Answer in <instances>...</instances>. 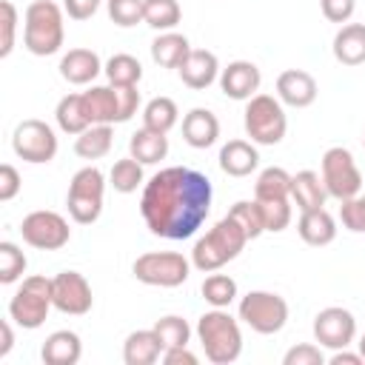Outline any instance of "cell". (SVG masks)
<instances>
[{
    "mask_svg": "<svg viewBox=\"0 0 365 365\" xmlns=\"http://www.w3.org/2000/svg\"><path fill=\"white\" fill-rule=\"evenodd\" d=\"M211 180L185 165L160 168L140 194L143 222L154 237L188 240L211 211Z\"/></svg>",
    "mask_w": 365,
    "mask_h": 365,
    "instance_id": "cell-1",
    "label": "cell"
},
{
    "mask_svg": "<svg viewBox=\"0 0 365 365\" xmlns=\"http://www.w3.org/2000/svg\"><path fill=\"white\" fill-rule=\"evenodd\" d=\"M248 237L245 231L225 214L222 220H217L191 248V265L202 274H211V271H220L225 262L237 259L240 251L245 248Z\"/></svg>",
    "mask_w": 365,
    "mask_h": 365,
    "instance_id": "cell-2",
    "label": "cell"
},
{
    "mask_svg": "<svg viewBox=\"0 0 365 365\" xmlns=\"http://www.w3.org/2000/svg\"><path fill=\"white\" fill-rule=\"evenodd\" d=\"M197 339L205 351V359L214 365H231L242 354L240 317L234 319L225 308H211L197 319Z\"/></svg>",
    "mask_w": 365,
    "mask_h": 365,
    "instance_id": "cell-3",
    "label": "cell"
},
{
    "mask_svg": "<svg viewBox=\"0 0 365 365\" xmlns=\"http://www.w3.org/2000/svg\"><path fill=\"white\" fill-rule=\"evenodd\" d=\"M63 11L54 0H34L23 11V46L34 57L57 54L66 40Z\"/></svg>",
    "mask_w": 365,
    "mask_h": 365,
    "instance_id": "cell-4",
    "label": "cell"
},
{
    "mask_svg": "<svg viewBox=\"0 0 365 365\" xmlns=\"http://www.w3.org/2000/svg\"><path fill=\"white\" fill-rule=\"evenodd\" d=\"M242 125H245V134L251 137V143H257V145L282 143V137L288 131V117H285V108H282L279 97L257 91L251 100H245Z\"/></svg>",
    "mask_w": 365,
    "mask_h": 365,
    "instance_id": "cell-5",
    "label": "cell"
},
{
    "mask_svg": "<svg viewBox=\"0 0 365 365\" xmlns=\"http://www.w3.org/2000/svg\"><path fill=\"white\" fill-rule=\"evenodd\" d=\"M103 194H106V177L97 165H83L80 171H74L66 194L71 220L80 225L97 222L103 214Z\"/></svg>",
    "mask_w": 365,
    "mask_h": 365,
    "instance_id": "cell-6",
    "label": "cell"
},
{
    "mask_svg": "<svg viewBox=\"0 0 365 365\" xmlns=\"http://www.w3.org/2000/svg\"><path fill=\"white\" fill-rule=\"evenodd\" d=\"M51 308H54V302H51V279L40 277V274H31L14 291V297L9 302V317H11L14 325H20L26 331H34V328H40L46 322Z\"/></svg>",
    "mask_w": 365,
    "mask_h": 365,
    "instance_id": "cell-7",
    "label": "cell"
},
{
    "mask_svg": "<svg viewBox=\"0 0 365 365\" xmlns=\"http://www.w3.org/2000/svg\"><path fill=\"white\" fill-rule=\"evenodd\" d=\"M191 259H185L180 251H145L134 259L131 274L143 285L177 288L191 277Z\"/></svg>",
    "mask_w": 365,
    "mask_h": 365,
    "instance_id": "cell-8",
    "label": "cell"
},
{
    "mask_svg": "<svg viewBox=\"0 0 365 365\" xmlns=\"http://www.w3.org/2000/svg\"><path fill=\"white\" fill-rule=\"evenodd\" d=\"M237 317L251 331H257L262 336H271V334H279L285 328L288 302L274 291H248L237 305Z\"/></svg>",
    "mask_w": 365,
    "mask_h": 365,
    "instance_id": "cell-9",
    "label": "cell"
},
{
    "mask_svg": "<svg viewBox=\"0 0 365 365\" xmlns=\"http://www.w3.org/2000/svg\"><path fill=\"white\" fill-rule=\"evenodd\" d=\"M319 177L325 182V191L328 197L334 200H351L362 191V174H359V165L354 160V154L342 145H331L322 160H319Z\"/></svg>",
    "mask_w": 365,
    "mask_h": 365,
    "instance_id": "cell-10",
    "label": "cell"
},
{
    "mask_svg": "<svg viewBox=\"0 0 365 365\" xmlns=\"http://www.w3.org/2000/svg\"><path fill=\"white\" fill-rule=\"evenodd\" d=\"M20 237L26 245H31L37 251H60L63 245H68L71 228H68V220L63 214L40 208V211H31L23 217Z\"/></svg>",
    "mask_w": 365,
    "mask_h": 365,
    "instance_id": "cell-11",
    "label": "cell"
},
{
    "mask_svg": "<svg viewBox=\"0 0 365 365\" xmlns=\"http://www.w3.org/2000/svg\"><path fill=\"white\" fill-rule=\"evenodd\" d=\"M11 148L20 160L43 165L57 157V134L46 120L29 117V120L17 123V128L11 134Z\"/></svg>",
    "mask_w": 365,
    "mask_h": 365,
    "instance_id": "cell-12",
    "label": "cell"
},
{
    "mask_svg": "<svg viewBox=\"0 0 365 365\" xmlns=\"http://www.w3.org/2000/svg\"><path fill=\"white\" fill-rule=\"evenodd\" d=\"M51 302L60 314L83 317L91 311L94 294L88 279L80 271H60L57 277H51Z\"/></svg>",
    "mask_w": 365,
    "mask_h": 365,
    "instance_id": "cell-13",
    "label": "cell"
},
{
    "mask_svg": "<svg viewBox=\"0 0 365 365\" xmlns=\"http://www.w3.org/2000/svg\"><path fill=\"white\" fill-rule=\"evenodd\" d=\"M314 339L322 348L339 351L356 339V317L342 305H328L314 317Z\"/></svg>",
    "mask_w": 365,
    "mask_h": 365,
    "instance_id": "cell-14",
    "label": "cell"
},
{
    "mask_svg": "<svg viewBox=\"0 0 365 365\" xmlns=\"http://www.w3.org/2000/svg\"><path fill=\"white\" fill-rule=\"evenodd\" d=\"M220 91L228 100H251L259 91L262 74L251 60H231L222 71H220Z\"/></svg>",
    "mask_w": 365,
    "mask_h": 365,
    "instance_id": "cell-15",
    "label": "cell"
},
{
    "mask_svg": "<svg viewBox=\"0 0 365 365\" xmlns=\"http://www.w3.org/2000/svg\"><path fill=\"white\" fill-rule=\"evenodd\" d=\"M180 80L188 86V88H194V91H202V88H208L211 83H217L220 80V60H217V54L214 51H208V48H191L188 54H185V60L180 63Z\"/></svg>",
    "mask_w": 365,
    "mask_h": 365,
    "instance_id": "cell-16",
    "label": "cell"
},
{
    "mask_svg": "<svg viewBox=\"0 0 365 365\" xmlns=\"http://www.w3.org/2000/svg\"><path fill=\"white\" fill-rule=\"evenodd\" d=\"M317 94H319L317 80L308 71H302V68H285L277 77V97H279L282 106L308 108L317 100Z\"/></svg>",
    "mask_w": 365,
    "mask_h": 365,
    "instance_id": "cell-17",
    "label": "cell"
},
{
    "mask_svg": "<svg viewBox=\"0 0 365 365\" xmlns=\"http://www.w3.org/2000/svg\"><path fill=\"white\" fill-rule=\"evenodd\" d=\"M103 71L100 54L91 48H68L60 57V77L71 86H88Z\"/></svg>",
    "mask_w": 365,
    "mask_h": 365,
    "instance_id": "cell-18",
    "label": "cell"
},
{
    "mask_svg": "<svg viewBox=\"0 0 365 365\" xmlns=\"http://www.w3.org/2000/svg\"><path fill=\"white\" fill-rule=\"evenodd\" d=\"M83 94V106L86 114L91 120V125H114L120 123V103H117V88L108 86H88Z\"/></svg>",
    "mask_w": 365,
    "mask_h": 365,
    "instance_id": "cell-19",
    "label": "cell"
},
{
    "mask_svg": "<svg viewBox=\"0 0 365 365\" xmlns=\"http://www.w3.org/2000/svg\"><path fill=\"white\" fill-rule=\"evenodd\" d=\"M297 234L302 237V242L314 245V248H322V245H331L336 240V220L322 208H308V211H299V220H297Z\"/></svg>",
    "mask_w": 365,
    "mask_h": 365,
    "instance_id": "cell-20",
    "label": "cell"
},
{
    "mask_svg": "<svg viewBox=\"0 0 365 365\" xmlns=\"http://www.w3.org/2000/svg\"><path fill=\"white\" fill-rule=\"evenodd\" d=\"M220 168L228 177H248L257 171L259 165V154H257V143L248 140H228L220 148Z\"/></svg>",
    "mask_w": 365,
    "mask_h": 365,
    "instance_id": "cell-21",
    "label": "cell"
},
{
    "mask_svg": "<svg viewBox=\"0 0 365 365\" xmlns=\"http://www.w3.org/2000/svg\"><path fill=\"white\" fill-rule=\"evenodd\" d=\"M40 356L46 365H77L80 356H83V342L74 331L68 328H60V331H51L40 348Z\"/></svg>",
    "mask_w": 365,
    "mask_h": 365,
    "instance_id": "cell-22",
    "label": "cell"
},
{
    "mask_svg": "<svg viewBox=\"0 0 365 365\" xmlns=\"http://www.w3.org/2000/svg\"><path fill=\"white\" fill-rule=\"evenodd\" d=\"M220 137V120L208 108H191L182 117V140L191 148H208Z\"/></svg>",
    "mask_w": 365,
    "mask_h": 365,
    "instance_id": "cell-23",
    "label": "cell"
},
{
    "mask_svg": "<svg viewBox=\"0 0 365 365\" xmlns=\"http://www.w3.org/2000/svg\"><path fill=\"white\" fill-rule=\"evenodd\" d=\"M163 342L154 334V328H143V331H131L123 342V362L125 365H154L163 356Z\"/></svg>",
    "mask_w": 365,
    "mask_h": 365,
    "instance_id": "cell-24",
    "label": "cell"
},
{
    "mask_svg": "<svg viewBox=\"0 0 365 365\" xmlns=\"http://www.w3.org/2000/svg\"><path fill=\"white\" fill-rule=\"evenodd\" d=\"M325 200H328V191H325V182H322V177L317 171L305 168V171L291 174V202L299 211L322 208Z\"/></svg>",
    "mask_w": 365,
    "mask_h": 365,
    "instance_id": "cell-25",
    "label": "cell"
},
{
    "mask_svg": "<svg viewBox=\"0 0 365 365\" xmlns=\"http://www.w3.org/2000/svg\"><path fill=\"white\" fill-rule=\"evenodd\" d=\"M334 57L342 66H362L365 63V23H345L334 34Z\"/></svg>",
    "mask_w": 365,
    "mask_h": 365,
    "instance_id": "cell-26",
    "label": "cell"
},
{
    "mask_svg": "<svg viewBox=\"0 0 365 365\" xmlns=\"http://www.w3.org/2000/svg\"><path fill=\"white\" fill-rule=\"evenodd\" d=\"M188 51H191V43L180 31H160L151 43V60L160 68H180Z\"/></svg>",
    "mask_w": 365,
    "mask_h": 365,
    "instance_id": "cell-27",
    "label": "cell"
},
{
    "mask_svg": "<svg viewBox=\"0 0 365 365\" xmlns=\"http://www.w3.org/2000/svg\"><path fill=\"white\" fill-rule=\"evenodd\" d=\"M128 154L134 160H140L143 165H154V163L165 160V154H168V137L163 131H154V128H145L143 125L140 131L131 134Z\"/></svg>",
    "mask_w": 365,
    "mask_h": 365,
    "instance_id": "cell-28",
    "label": "cell"
},
{
    "mask_svg": "<svg viewBox=\"0 0 365 365\" xmlns=\"http://www.w3.org/2000/svg\"><path fill=\"white\" fill-rule=\"evenodd\" d=\"M54 120H57V128L66 131V134H83L91 120L86 114V106H83V94H66L60 97L57 108H54Z\"/></svg>",
    "mask_w": 365,
    "mask_h": 365,
    "instance_id": "cell-29",
    "label": "cell"
},
{
    "mask_svg": "<svg viewBox=\"0 0 365 365\" xmlns=\"http://www.w3.org/2000/svg\"><path fill=\"white\" fill-rule=\"evenodd\" d=\"M114 145V131L111 125H88L83 134L74 140V154L83 160H100L111 151Z\"/></svg>",
    "mask_w": 365,
    "mask_h": 365,
    "instance_id": "cell-30",
    "label": "cell"
},
{
    "mask_svg": "<svg viewBox=\"0 0 365 365\" xmlns=\"http://www.w3.org/2000/svg\"><path fill=\"white\" fill-rule=\"evenodd\" d=\"M291 197V174L279 165H268L257 174L254 200H285Z\"/></svg>",
    "mask_w": 365,
    "mask_h": 365,
    "instance_id": "cell-31",
    "label": "cell"
},
{
    "mask_svg": "<svg viewBox=\"0 0 365 365\" xmlns=\"http://www.w3.org/2000/svg\"><path fill=\"white\" fill-rule=\"evenodd\" d=\"M180 120V108L171 97H151L145 106H143V125L145 128H154V131H163L168 134Z\"/></svg>",
    "mask_w": 365,
    "mask_h": 365,
    "instance_id": "cell-32",
    "label": "cell"
},
{
    "mask_svg": "<svg viewBox=\"0 0 365 365\" xmlns=\"http://www.w3.org/2000/svg\"><path fill=\"white\" fill-rule=\"evenodd\" d=\"M108 185H111L114 191H120V194H134L137 188L145 185L143 163L134 160L131 154L123 157V160H117V163L111 165V171H108Z\"/></svg>",
    "mask_w": 365,
    "mask_h": 365,
    "instance_id": "cell-33",
    "label": "cell"
},
{
    "mask_svg": "<svg viewBox=\"0 0 365 365\" xmlns=\"http://www.w3.org/2000/svg\"><path fill=\"white\" fill-rule=\"evenodd\" d=\"M103 71H106V77H108L111 86H137V83L143 80V66H140V60H137L134 54H125V51L111 54V57L106 60Z\"/></svg>",
    "mask_w": 365,
    "mask_h": 365,
    "instance_id": "cell-34",
    "label": "cell"
},
{
    "mask_svg": "<svg viewBox=\"0 0 365 365\" xmlns=\"http://www.w3.org/2000/svg\"><path fill=\"white\" fill-rule=\"evenodd\" d=\"M180 17L182 11L177 0H145L143 6V23L151 26L154 31H174Z\"/></svg>",
    "mask_w": 365,
    "mask_h": 365,
    "instance_id": "cell-35",
    "label": "cell"
},
{
    "mask_svg": "<svg viewBox=\"0 0 365 365\" xmlns=\"http://www.w3.org/2000/svg\"><path fill=\"white\" fill-rule=\"evenodd\" d=\"M200 294H202V299H205L211 308H228V305L237 299V282H234V277H228V274H214V271H211V274L202 279Z\"/></svg>",
    "mask_w": 365,
    "mask_h": 365,
    "instance_id": "cell-36",
    "label": "cell"
},
{
    "mask_svg": "<svg viewBox=\"0 0 365 365\" xmlns=\"http://www.w3.org/2000/svg\"><path fill=\"white\" fill-rule=\"evenodd\" d=\"M228 217L245 231L248 240H257L265 234V217H262V208L257 200H240L228 208Z\"/></svg>",
    "mask_w": 365,
    "mask_h": 365,
    "instance_id": "cell-37",
    "label": "cell"
},
{
    "mask_svg": "<svg viewBox=\"0 0 365 365\" xmlns=\"http://www.w3.org/2000/svg\"><path fill=\"white\" fill-rule=\"evenodd\" d=\"M154 334L160 336L163 348H177V345H188L191 339V325L177 317V314H165L154 322Z\"/></svg>",
    "mask_w": 365,
    "mask_h": 365,
    "instance_id": "cell-38",
    "label": "cell"
},
{
    "mask_svg": "<svg viewBox=\"0 0 365 365\" xmlns=\"http://www.w3.org/2000/svg\"><path fill=\"white\" fill-rule=\"evenodd\" d=\"M26 265H29V259H26V254L20 251V245L3 240V242H0V282H3V285L17 282V279L26 274Z\"/></svg>",
    "mask_w": 365,
    "mask_h": 365,
    "instance_id": "cell-39",
    "label": "cell"
},
{
    "mask_svg": "<svg viewBox=\"0 0 365 365\" xmlns=\"http://www.w3.org/2000/svg\"><path fill=\"white\" fill-rule=\"evenodd\" d=\"M257 202H259L262 217H265V231L279 234V231H285L291 225V217H294L291 197H285V200H257Z\"/></svg>",
    "mask_w": 365,
    "mask_h": 365,
    "instance_id": "cell-40",
    "label": "cell"
},
{
    "mask_svg": "<svg viewBox=\"0 0 365 365\" xmlns=\"http://www.w3.org/2000/svg\"><path fill=\"white\" fill-rule=\"evenodd\" d=\"M143 6H145V0H106L111 23L120 29H131V26L143 23Z\"/></svg>",
    "mask_w": 365,
    "mask_h": 365,
    "instance_id": "cell-41",
    "label": "cell"
},
{
    "mask_svg": "<svg viewBox=\"0 0 365 365\" xmlns=\"http://www.w3.org/2000/svg\"><path fill=\"white\" fill-rule=\"evenodd\" d=\"M339 220L348 231L365 234V194H356L351 200H342L339 205Z\"/></svg>",
    "mask_w": 365,
    "mask_h": 365,
    "instance_id": "cell-42",
    "label": "cell"
},
{
    "mask_svg": "<svg viewBox=\"0 0 365 365\" xmlns=\"http://www.w3.org/2000/svg\"><path fill=\"white\" fill-rule=\"evenodd\" d=\"M0 26H3V40H0V57H9L14 48V34H17V9L11 0L0 3Z\"/></svg>",
    "mask_w": 365,
    "mask_h": 365,
    "instance_id": "cell-43",
    "label": "cell"
},
{
    "mask_svg": "<svg viewBox=\"0 0 365 365\" xmlns=\"http://www.w3.org/2000/svg\"><path fill=\"white\" fill-rule=\"evenodd\" d=\"M322 362H325L322 345H314V342H299L288 348L282 356V365H322Z\"/></svg>",
    "mask_w": 365,
    "mask_h": 365,
    "instance_id": "cell-44",
    "label": "cell"
},
{
    "mask_svg": "<svg viewBox=\"0 0 365 365\" xmlns=\"http://www.w3.org/2000/svg\"><path fill=\"white\" fill-rule=\"evenodd\" d=\"M319 9H322V14H325V20L345 26V23H351V17H354L356 0H319Z\"/></svg>",
    "mask_w": 365,
    "mask_h": 365,
    "instance_id": "cell-45",
    "label": "cell"
},
{
    "mask_svg": "<svg viewBox=\"0 0 365 365\" xmlns=\"http://www.w3.org/2000/svg\"><path fill=\"white\" fill-rule=\"evenodd\" d=\"M117 88V103H120V123H128L140 111V91L137 86H114Z\"/></svg>",
    "mask_w": 365,
    "mask_h": 365,
    "instance_id": "cell-46",
    "label": "cell"
},
{
    "mask_svg": "<svg viewBox=\"0 0 365 365\" xmlns=\"http://www.w3.org/2000/svg\"><path fill=\"white\" fill-rule=\"evenodd\" d=\"M20 185H23L20 171H17L11 163H3V165H0V202L14 200V197L20 194Z\"/></svg>",
    "mask_w": 365,
    "mask_h": 365,
    "instance_id": "cell-47",
    "label": "cell"
},
{
    "mask_svg": "<svg viewBox=\"0 0 365 365\" xmlns=\"http://www.w3.org/2000/svg\"><path fill=\"white\" fill-rule=\"evenodd\" d=\"M100 3L103 0H63V9H66V14L71 20H88V17L97 14Z\"/></svg>",
    "mask_w": 365,
    "mask_h": 365,
    "instance_id": "cell-48",
    "label": "cell"
},
{
    "mask_svg": "<svg viewBox=\"0 0 365 365\" xmlns=\"http://www.w3.org/2000/svg\"><path fill=\"white\" fill-rule=\"evenodd\" d=\"M165 365H197V354L188 348V345H177V348H165L163 356H160Z\"/></svg>",
    "mask_w": 365,
    "mask_h": 365,
    "instance_id": "cell-49",
    "label": "cell"
},
{
    "mask_svg": "<svg viewBox=\"0 0 365 365\" xmlns=\"http://www.w3.org/2000/svg\"><path fill=\"white\" fill-rule=\"evenodd\" d=\"M328 362H331V365H365L362 354H359V351L354 354V351H348V348H339V351H334Z\"/></svg>",
    "mask_w": 365,
    "mask_h": 365,
    "instance_id": "cell-50",
    "label": "cell"
},
{
    "mask_svg": "<svg viewBox=\"0 0 365 365\" xmlns=\"http://www.w3.org/2000/svg\"><path fill=\"white\" fill-rule=\"evenodd\" d=\"M9 319H11V317H9ZM9 319L0 322V336H3V342H0V359L9 356V351H11V345H14V331H11V322H9Z\"/></svg>",
    "mask_w": 365,
    "mask_h": 365,
    "instance_id": "cell-51",
    "label": "cell"
},
{
    "mask_svg": "<svg viewBox=\"0 0 365 365\" xmlns=\"http://www.w3.org/2000/svg\"><path fill=\"white\" fill-rule=\"evenodd\" d=\"M356 345H359V354H362V359H365V334L359 336V342H356Z\"/></svg>",
    "mask_w": 365,
    "mask_h": 365,
    "instance_id": "cell-52",
    "label": "cell"
},
{
    "mask_svg": "<svg viewBox=\"0 0 365 365\" xmlns=\"http://www.w3.org/2000/svg\"><path fill=\"white\" fill-rule=\"evenodd\" d=\"M362 145H365V137H362Z\"/></svg>",
    "mask_w": 365,
    "mask_h": 365,
    "instance_id": "cell-53",
    "label": "cell"
}]
</instances>
